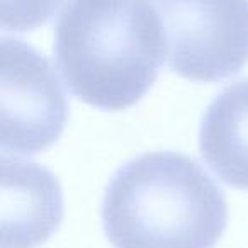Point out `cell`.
<instances>
[{"label":"cell","instance_id":"4","mask_svg":"<svg viewBox=\"0 0 248 248\" xmlns=\"http://www.w3.org/2000/svg\"><path fill=\"white\" fill-rule=\"evenodd\" d=\"M2 148L29 153L51 146L65 129L68 100L48 58L21 39H2Z\"/></svg>","mask_w":248,"mask_h":248},{"label":"cell","instance_id":"5","mask_svg":"<svg viewBox=\"0 0 248 248\" xmlns=\"http://www.w3.org/2000/svg\"><path fill=\"white\" fill-rule=\"evenodd\" d=\"M63 219V194L48 169L2 155V248H36Z\"/></svg>","mask_w":248,"mask_h":248},{"label":"cell","instance_id":"6","mask_svg":"<svg viewBox=\"0 0 248 248\" xmlns=\"http://www.w3.org/2000/svg\"><path fill=\"white\" fill-rule=\"evenodd\" d=\"M201 155L223 182L248 190V78L209 104L199 133Z\"/></svg>","mask_w":248,"mask_h":248},{"label":"cell","instance_id":"7","mask_svg":"<svg viewBox=\"0 0 248 248\" xmlns=\"http://www.w3.org/2000/svg\"><path fill=\"white\" fill-rule=\"evenodd\" d=\"M62 0H2V29L24 32L45 26Z\"/></svg>","mask_w":248,"mask_h":248},{"label":"cell","instance_id":"3","mask_svg":"<svg viewBox=\"0 0 248 248\" xmlns=\"http://www.w3.org/2000/svg\"><path fill=\"white\" fill-rule=\"evenodd\" d=\"M167 41V62L192 82L213 83L248 63V0H152Z\"/></svg>","mask_w":248,"mask_h":248},{"label":"cell","instance_id":"2","mask_svg":"<svg viewBox=\"0 0 248 248\" xmlns=\"http://www.w3.org/2000/svg\"><path fill=\"white\" fill-rule=\"evenodd\" d=\"M102 221L114 248H214L226 230L228 206L194 158L153 152L114 173Z\"/></svg>","mask_w":248,"mask_h":248},{"label":"cell","instance_id":"1","mask_svg":"<svg viewBox=\"0 0 248 248\" xmlns=\"http://www.w3.org/2000/svg\"><path fill=\"white\" fill-rule=\"evenodd\" d=\"M55 55L77 99L124 110L155 83L167 41L150 0H66L56 21Z\"/></svg>","mask_w":248,"mask_h":248}]
</instances>
